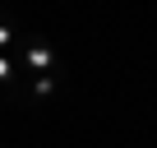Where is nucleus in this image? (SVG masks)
<instances>
[{
    "mask_svg": "<svg viewBox=\"0 0 157 148\" xmlns=\"http://www.w3.org/2000/svg\"><path fill=\"white\" fill-rule=\"evenodd\" d=\"M0 148H5V143H0Z\"/></svg>",
    "mask_w": 157,
    "mask_h": 148,
    "instance_id": "4",
    "label": "nucleus"
},
{
    "mask_svg": "<svg viewBox=\"0 0 157 148\" xmlns=\"http://www.w3.org/2000/svg\"><path fill=\"white\" fill-rule=\"evenodd\" d=\"M0 46H10V56H14V51L23 46V33H19L14 23H0Z\"/></svg>",
    "mask_w": 157,
    "mask_h": 148,
    "instance_id": "2",
    "label": "nucleus"
},
{
    "mask_svg": "<svg viewBox=\"0 0 157 148\" xmlns=\"http://www.w3.org/2000/svg\"><path fill=\"white\" fill-rule=\"evenodd\" d=\"M56 88H60V69H56V74H37L33 84H23V93H28V102H42V97H51Z\"/></svg>",
    "mask_w": 157,
    "mask_h": 148,
    "instance_id": "1",
    "label": "nucleus"
},
{
    "mask_svg": "<svg viewBox=\"0 0 157 148\" xmlns=\"http://www.w3.org/2000/svg\"><path fill=\"white\" fill-rule=\"evenodd\" d=\"M10 79H19V60L14 56H0V84H10Z\"/></svg>",
    "mask_w": 157,
    "mask_h": 148,
    "instance_id": "3",
    "label": "nucleus"
}]
</instances>
